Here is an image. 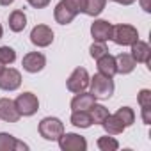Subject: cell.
<instances>
[{
    "instance_id": "11",
    "label": "cell",
    "mask_w": 151,
    "mask_h": 151,
    "mask_svg": "<svg viewBox=\"0 0 151 151\" xmlns=\"http://www.w3.org/2000/svg\"><path fill=\"white\" fill-rule=\"evenodd\" d=\"M91 36L94 41L107 43L112 36V23H109L107 20H96L91 25Z\"/></svg>"
},
{
    "instance_id": "31",
    "label": "cell",
    "mask_w": 151,
    "mask_h": 151,
    "mask_svg": "<svg viewBox=\"0 0 151 151\" xmlns=\"http://www.w3.org/2000/svg\"><path fill=\"white\" fill-rule=\"evenodd\" d=\"M112 2H116V4H121V6H132L135 0H112Z\"/></svg>"
},
{
    "instance_id": "2",
    "label": "cell",
    "mask_w": 151,
    "mask_h": 151,
    "mask_svg": "<svg viewBox=\"0 0 151 151\" xmlns=\"http://www.w3.org/2000/svg\"><path fill=\"white\" fill-rule=\"evenodd\" d=\"M89 86H91V94L96 100H109L114 94V80L112 77H107V75L96 73L89 80Z\"/></svg>"
},
{
    "instance_id": "33",
    "label": "cell",
    "mask_w": 151,
    "mask_h": 151,
    "mask_svg": "<svg viewBox=\"0 0 151 151\" xmlns=\"http://www.w3.org/2000/svg\"><path fill=\"white\" fill-rule=\"evenodd\" d=\"M2 34H4V29H2V25H0V39H2Z\"/></svg>"
},
{
    "instance_id": "13",
    "label": "cell",
    "mask_w": 151,
    "mask_h": 151,
    "mask_svg": "<svg viewBox=\"0 0 151 151\" xmlns=\"http://www.w3.org/2000/svg\"><path fill=\"white\" fill-rule=\"evenodd\" d=\"M132 46V57H133V60L135 62H144V64H151V48H149V45L147 43H144V41H135V43H132L130 45Z\"/></svg>"
},
{
    "instance_id": "20",
    "label": "cell",
    "mask_w": 151,
    "mask_h": 151,
    "mask_svg": "<svg viewBox=\"0 0 151 151\" xmlns=\"http://www.w3.org/2000/svg\"><path fill=\"white\" fill-rule=\"evenodd\" d=\"M71 124L77 128H89L93 124V119L87 110H73L71 114Z\"/></svg>"
},
{
    "instance_id": "4",
    "label": "cell",
    "mask_w": 151,
    "mask_h": 151,
    "mask_svg": "<svg viewBox=\"0 0 151 151\" xmlns=\"http://www.w3.org/2000/svg\"><path fill=\"white\" fill-rule=\"evenodd\" d=\"M64 133V124L59 117H45L39 123V135L46 140H57Z\"/></svg>"
},
{
    "instance_id": "24",
    "label": "cell",
    "mask_w": 151,
    "mask_h": 151,
    "mask_svg": "<svg viewBox=\"0 0 151 151\" xmlns=\"http://www.w3.org/2000/svg\"><path fill=\"white\" fill-rule=\"evenodd\" d=\"M98 147L101 149V151H116V149H119V142L114 139V137H100L98 139Z\"/></svg>"
},
{
    "instance_id": "14",
    "label": "cell",
    "mask_w": 151,
    "mask_h": 151,
    "mask_svg": "<svg viewBox=\"0 0 151 151\" xmlns=\"http://www.w3.org/2000/svg\"><path fill=\"white\" fill-rule=\"evenodd\" d=\"M29 146L22 140H18L16 137H13L11 133L2 132L0 133V151H27Z\"/></svg>"
},
{
    "instance_id": "27",
    "label": "cell",
    "mask_w": 151,
    "mask_h": 151,
    "mask_svg": "<svg viewBox=\"0 0 151 151\" xmlns=\"http://www.w3.org/2000/svg\"><path fill=\"white\" fill-rule=\"evenodd\" d=\"M137 100H139V105H140V107H151V91H149V89L139 91Z\"/></svg>"
},
{
    "instance_id": "30",
    "label": "cell",
    "mask_w": 151,
    "mask_h": 151,
    "mask_svg": "<svg viewBox=\"0 0 151 151\" xmlns=\"http://www.w3.org/2000/svg\"><path fill=\"white\" fill-rule=\"evenodd\" d=\"M139 2H140V7L146 13H151V0H139Z\"/></svg>"
},
{
    "instance_id": "12",
    "label": "cell",
    "mask_w": 151,
    "mask_h": 151,
    "mask_svg": "<svg viewBox=\"0 0 151 151\" xmlns=\"http://www.w3.org/2000/svg\"><path fill=\"white\" fill-rule=\"evenodd\" d=\"M20 112L16 109V103L9 98H0V119L7 123H16L20 119Z\"/></svg>"
},
{
    "instance_id": "9",
    "label": "cell",
    "mask_w": 151,
    "mask_h": 151,
    "mask_svg": "<svg viewBox=\"0 0 151 151\" xmlns=\"http://www.w3.org/2000/svg\"><path fill=\"white\" fill-rule=\"evenodd\" d=\"M30 41L39 48H46L53 43V30L48 25H36L30 30Z\"/></svg>"
},
{
    "instance_id": "16",
    "label": "cell",
    "mask_w": 151,
    "mask_h": 151,
    "mask_svg": "<svg viewBox=\"0 0 151 151\" xmlns=\"http://www.w3.org/2000/svg\"><path fill=\"white\" fill-rule=\"evenodd\" d=\"M96 62H98V73L107 75V77H114V75L117 73L116 71V59L109 52L103 53L100 59H96Z\"/></svg>"
},
{
    "instance_id": "8",
    "label": "cell",
    "mask_w": 151,
    "mask_h": 151,
    "mask_svg": "<svg viewBox=\"0 0 151 151\" xmlns=\"http://www.w3.org/2000/svg\"><path fill=\"white\" fill-rule=\"evenodd\" d=\"M22 86V75L14 68H4L0 73V89L2 91H16Z\"/></svg>"
},
{
    "instance_id": "17",
    "label": "cell",
    "mask_w": 151,
    "mask_h": 151,
    "mask_svg": "<svg viewBox=\"0 0 151 151\" xmlns=\"http://www.w3.org/2000/svg\"><path fill=\"white\" fill-rule=\"evenodd\" d=\"M116 59V71L119 73V75H128V73H132L133 69H135V66H137V62L133 60V57L130 55V53H119L117 57H114Z\"/></svg>"
},
{
    "instance_id": "23",
    "label": "cell",
    "mask_w": 151,
    "mask_h": 151,
    "mask_svg": "<svg viewBox=\"0 0 151 151\" xmlns=\"http://www.w3.org/2000/svg\"><path fill=\"white\" fill-rule=\"evenodd\" d=\"M89 110H91L89 116H91V119H93L94 124H101V123L107 119V116H109V110H107L103 105H96V103H94Z\"/></svg>"
},
{
    "instance_id": "26",
    "label": "cell",
    "mask_w": 151,
    "mask_h": 151,
    "mask_svg": "<svg viewBox=\"0 0 151 151\" xmlns=\"http://www.w3.org/2000/svg\"><path fill=\"white\" fill-rule=\"evenodd\" d=\"M109 52V48H107V45L105 43H100V41H94L93 45H91V48H89V53H91V57L93 59H100L103 53H107Z\"/></svg>"
},
{
    "instance_id": "5",
    "label": "cell",
    "mask_w": 151,
    "mask_h": 151,
    "mask_svg": "<svg viewBox=\"0 0 151 151\" xmlns=\"http://www.w3.org/2000/svg\"><path fill=\"white\" fill-rule=\"evenodd\" d=\"M14 103H16V109H18L20 116H25V117L34 116L37 112V109H39V100H37V96L34 93H23V94H20L14 100Z\"/></svg>"
},
{
    "instance_id": "25",
    "label": "cell",
    "mask_w": 151,
    "mask_h": 151,
    "mask_svg": "<svg viewBox=\"0 0 151 151\" xmlns=\"http://www.w3.org/2000/svg\"><path fill=\"white\" fill-rule=\"evenodd\" d=\"M14 60H16V52L11 46H0V62L6 66V64H13Z\"/></svg>"
},
{
    "instance_id": "28",
    "label": "cell",
    "mask_w": 151,
    "mask_h": 151,
    "mask_svg": "<svg viewBox=\"0 0 151 151\" xmlns=\"http://www.w3.org/2000/svg\"><path fill=\"white\" fill-rule=\"evenodd\" d=\"M29 2V6L30 7H34V9H43V7H46L52 0H27Z\"/></svg>"
},
{
    "instance_id": "15",
    "label": "cell",
    "mask_w": 151,
    "mask_h": 151,
    "mask_svg": "<svg viewBox=\"0 0 151 151\" xmlns=\"http://www.w3.org/2000/svg\"><path fill=\"white\" fill-rule=\"evenodd\" d=\"M94 103H96V98L91 93L82 91V93H77V96L71 100V109L73 110H89Z\"/></svg>"
},
{
    "instance_id": "29",
    "label": "cell",
    "mask_w": 151,
    "mask_h": 151,
    "mask_svg": "<svg viewBox=\"0 0 151 151\" xmlns=\"http://www.w3.org/2000/svg\"><path fill=\"white\" fill-rule=\"evenodd\" d=\"M142 109V121L144 124H151V107H140Z\"/></svg>"
},
{
    "instance_id": "1",
    "label": "cell",
    "mask_w": 151,
    "mask_h": 151,
    "mask_svg": "<svg viewBox=\"0 0 151 151\" xmlns=\"http://www.w3.org/2000/svg\"><path fill=\"white\" fill-rule=\"evenodd\" d=\"M84 6L86 0H60L53 9V18L57 23L68 25L77 18V14L84 13Z\"/></svg>"
},
{
    "instance_id": "3",
    "label": "cell",
    "mask_w": 151,
    "mask_h": 151,
    "mask_svg": "<svg viewBox=\"0 0 151 151\" xmlns=\"http://www.w3.org/2000/svg\"><path fill=\"white\" fill-rule=\"evenodd\" d=\"M110 39L119 45V46H130L132 43H135L139 39V32L133 25H112V36Z\"/></svg>"
},
{
    "instance_id": "10",
    "label": "cell",
    "mask_w": 151,
    "mask_h": 151,
    "mask_svg": "<svg viewBox=\"0 0 151 151\" xmlns=\"http://www.w3.org/2000/svg\"><path fill=\"white\" fill-rule=\"evenodd\" d=\"M22 66L27 73H39L45 66H46V57L41 53V52H29L23 60H22Z\"/></svg>"
},
{
    "instance_id": "32",
    "label": "cell",
    "mask_w": 151,
    "mask_h": 151,
    "mask_svg": "<svg viewBox=\"0 0 151 151\" xmlns=\"http://www.w3.org/2000/svg\"><path fill=\"white\" fill-rule=\"evenodd\" d=\"M14 0H0V6H11Z\"/></svg>"
},
{
    "instance_id": "18",
    "label": "cell",
    "mask_w": 151,
    "mask_h": 151,
    "mask_svg": "<svg viewBox=\"0 0 151 151\" xmlns=\"http://www.w3.org/2000/svg\"><path fill=\"white\" fill-rule=\"evenodd\" d=\"M101 126L107 132V135H119V133L124 132V124L119 121V117L116 114H109L107 119L101 123Z\"/></svg>"
},
{
    "instance_id": "34",
    "label": "cell",
    "mask_w": 151,
    "mask_h": 151,
    "mask_svg": "<svg viewBox=\"0 0 151 151\" xmlns=\"http://www.w3.org/2000/svg\"><path fill=\"white\" fill-rule=\"evenodd\" d=\"M2 71H4V64H2V62H0V73H2Z\"/></svg>"
},
{
    "instance_id": "21",
    "label": "cell",
    "mask_w": 151,
    "mask_h": 151,
    "mask_svg": "<svg viewBox=\"0 0 151 151\" xmlns=\"http://www.w3.org/2000/svg\"><path fill=\"white\" fill-rule=\"evenodd\" d=\"M107 6V0H86V6H84V14L87 16H98L103 13Z\"/></svg>"
},
{
    "instance_id": "6",
    "label": "cell",
    "mask_w": 151,
    "mask_h": 151,
    "mask_svg": "<svg viewBox=\"0 0 151 151\" xmlns=\"http://www.w3.org/2000/svg\"><path fill=\"white\" fill-rule=\"evenodd\" d=\"M89 80L91 78H89L87 69L86 68H77V69L69 75L66 86H68V89L71 93H82V91H86L89 87Z\"/></svg>"
},
{
    "instance_id": "19",
    "label": "cell",
    "mask_w": 151,
    "mask_h": 151,
    "mask_svg": "<svg viewBox=\"0 0 151 151\" xmlns=\"http://www.w3.org/2000/svg\"><path fill=\"white\" fill-rule=\"evenodd\" d=\"M25 27H27V16H25V13L20 11V9L13 11L9 14V29L13 32H22Z\"/></svg>"
},
{
    "instance_id": "7",
    "label": "cell",
    "mask_w": 151,
    "mask_h": 151,
    "mask_svg": "<svg viewBox=\"0 0 151 151\" xmlns=\"http://www.w3.org/2000/svg\"><path fill=\"white\" fill-rule=\"evenodd\" d=\"M57 140L62 151H86L87 149V140L78 133H62Z\"/></svg>"
},
{
    "instance_id": "22",
    "label": "cell",
    "mask_w": 151,
    "mask_h": 151,
    "mask_svg": "<svg viewBox=\"0 0 151 151\" xmlns=\"http://www.w3.org/2000/svg\"><path fill=\"white\" fill-rule=\"evenodd\" d=\"M116 116H117L119 121L124 124V128H128V126H132V124L135 123V112H133V109H130V107H121V109H117Z\"/></svg>"
}]
</instances>
